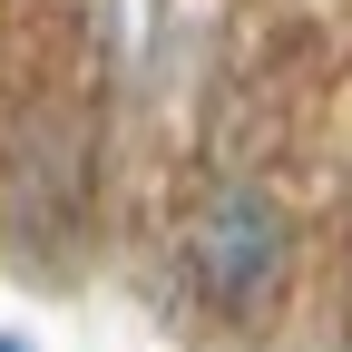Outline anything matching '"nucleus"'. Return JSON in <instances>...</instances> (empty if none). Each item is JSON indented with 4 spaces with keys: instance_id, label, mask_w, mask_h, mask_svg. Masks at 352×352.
<instances>
[{
    "instance_id": "1",
    "label": "nucleus",
    "mask_w": 352,
    "mask_h": 352,
    "mask_svg": "<svg viewBox=\"0 0 352 352\" xmlns=\"http://www.w3.org/2000/svg\"><path fill=\"white\" fill-rule=\"evenodd\" d=\"M294 274V215L264 176H215L206 206L186 215V284L215 323H254Z\"/></svg>"
},
{
    "instance_id": "2",
    "label": "nucleus",
    "mask_w": 352,
    "mask_h": 352,
    "mask_svg": "<svg viewBox=\"0 0 352 352\" xmlns=\"http://www.w3.org/2000/svg\"><path fill=\"white\" fill-rule=\"evenodd\" d=\"M0 352H39V342H30V333H0Z\"/></svg>"
}]
</instances>
